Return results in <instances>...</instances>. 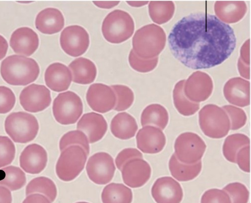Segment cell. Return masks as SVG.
Here are the masks:
<instances>
[{
  "label": "cell",
  "instance_id": "obj_1",
  "mask_svg": "<svg viewBox=\"0 0 251 203\" xmlns=\"http://www.w3.org/2000/svg\"><path fill=\"white\" fill-rule=\"evenodd\" d=\"M175 57L197 70L220 65L233 52L236 38L233 29L216 16L192 14L178 22L168 38Z\"/></svg>",
  "mask_w": 251,
  "mask_h": 203
},
{
  "label": "cell",
  "instance_id": "obj_2",
  "mask_svg": "<svg viewBox=\"0 0 251 203\" xmlns=\"http://www.w3.org/2000/svg\"><path fill=\"white\" fill-rule=\"evenodd\" d=\"M39 74V66L31 58L12 55L1 63V76L6 83L11 85L26 86L34 82Z\"/></svg>",
  "mask_w": 251,
  "mask_h": 203
},
{
  "label": "cell",
  "instance_id": "obj_3",
  "mask_svg": "<svg viewBox=\"0 0 251 203\" xmlns=\"http://www.w3.org/2000/svg\"><path fill=\"white\" fill-rule=\"evenodd\" d=\"M166 34L159 26L151 24L138 29L132 39L133 50L137 56L144 59L157 57L164 49Z\"/></svg>",
  "mask_w": 251,
  "mask_h": 203
},
{
  "label": "cell",
  "instance_id": "obj_4",
  "mask_svg": "<svg viewBox=\"0 0 251 203\" xmlns=\"http://www.w3.org/2000/svg\"><path fill=\"white\" fill-rule=\"evenodd\" d=\"M199 124L204 134L213 139L225 137L230 130V120L226 112L212 104L207 105L201 110Z\"/></svg>",
  "mask_w": 251,
  "mask_h": 203
},
{
  "label": "cell",
  "instance_id": "obj_5",
  "mask_svg": "<svg viewBox=\"0 0 251 203\" xmlns=\"http://www.w3.org/2000/svg\"><path fill=\"white\" fill-rule=\"evenodd\" d=\"M135 29L133 20L127 12L115 10L105 18L102 26L104 38L113 44H120L129 39Z\"/></svg>",
  "mask_w": 251,
  "mask_h": 203
},
{
  "label": "cell",
  "instance_id": "obj_6",
  "mask_svg": "<svg viewBox=\"0 0 251 203\" xmlns=\"http://www.w3.org/2000/svg\"><path fill=\"white\" fill-rule=\"evenodd\" d=\"M5 128L7 134L17 143L26 144L36 137L39 125L36 118L24 113H14L6 118Z\"/></svg>",
  "mask_w": 251,
  "mask_h": 203
},
{
  "label": "cell",
  "instance_id": "obj_7",
  "mask_svg": "<svg viewBox=\"0 0 251 203\" xmlns=\"http://www.w3.org/2000/svg\"><path fill=\"white\" fill-rule=\"evenodd\" d=\"M88 155L84 149L78 145H72L64 149L57 161L56 173L64 181L75 178L84 169Z\"/></svg>",
  "mask_w": 251,
  "mask_h": 203
},
{
  "label": "cell",
  "instance_id": "obj_8",
  "mask_svg": "<svg viewBox=\"0 0 251 203\" xmlns=\"http://www.w3.org/2000/svg\"><path fill=\"white\" fill-rule=\"evenodd\" d=\"M56 121L62 125L75 123L83 113V104L79 96L68 91L61 93L55 98L52 107Z\"/></svg>",
  "mask_w": 251,
  "mask_h": 203
},
{
  "label": "cell",
  "instance_id": "obj_9",
  "mask_svg": "<svg viewBox=\"0 0 251 203\" xmlns=\"http://www.w3.org/2000/svg\"><path fill=\"white\" fill-rule=\"evenodd\" d=\"M206 149L205 143L200 136L186 132L179 135L176 140L175 154L180 162L192 165L201 161Z\"/></svg>",
  "mask_w": 251,
  "mask_h": 203
},
{
  "label": "cell",
  "instance_id": "obj_10",
  "mask_svg": "<svg viewBox=\"0 0 251 203\" xmlns=\"http://www.w3.org/2000/svg\"><path fill=\"white\" fill-rule=\"evenodd\" d=\"M60 45L65 53L73 57L84 54L90 45V36L85 29L78 26L65 28L60 39Z\"/></svg>",
  "mask_w": 251,
  "mask_h": 203
},
{
  "label": "cell",
  "instance_id": "obj_11",
  "mask_svg": "<svg viewBox=\"0 0 251 203\" xmlns=\"http://www.w3.org/2000/svg\"><path fill=\"white\" fill-rule=\"evenodd\" d=\"M86 170L88 176L94 183L105 185L113 179L116 167L112 156L106 152H99L91 157Z\"/></svg>",
  "mask_w": 251,
  "mask_h": 203
},
{
  "label": "cell",
  "instance_id": "obj_12",
  "mask_svg": "<svg viewBox=\"0 0 251 203\" xmlns=\"http://www.w3.org/2000/svg\"><path fill=\"white\" fill-rule=\"evenodd\" d=\"M20 100L21 106L26 112L31 113L41 112L51 104L50 91L44 85L32 84L22 90Z\"/></svg>",
  "mask_w": 251,
  "mask_h": 203
},
{
  "label": "cell",
  "instance_id": "obj_13",
  "mask_svg": "<svg viewBox=\"0 0 251 203\" xmlns=\"http://www.w3.org/2000/svg\"><path fill=\"white\" fill-rule=\"evenodd\" d=\"M87 100L93 111L105 114L115 108L117 98L111 87L96 83L90 87L87 93Z\"/></svg>",
  "mask_w": 251,
  "mask_h": 203
},
{
  "label": "cell",
  "instance_id": "obj_14",
  "mask_svg": "<svg viewBox=\"0 0 251 203\" xmlns=\"http://www.w3.org/2000/svg\"><path fill=\"white\" fill-rule=\"evenodd\" d=\"M213 90V83L206 73L197 71L185 81L184 91L186 96L193 102L200 103L207 100Z\"/></svg>",
  "mask_w": 251,
  "mask_h": 203
},
{
  "label": "cell",
  "instance_id": "obj_15",
  "mask_svg": "<svg viewBox=\"0 0 251 203\" xmlns=\"http://www.w3.org/2000/svg\"><path fill=\"white\" fill-rule=\"evenodd\" d=\"M151 192L156 203H180L183 198V191L180 184L170 176L156 179Z\"/></svg>",
  "mask_w": 251,
  "mask_h": 203
},
{
  "label": "cell",
  "instance_id": "obj_16",
  "mask_svg": "<svg viewBox=\"0 0 251 203\" xmlns=\"http://www.w3.org/2000/svg\"><path fill=\"white\" fill-rule=\"evenodd\" d=\"M121 171L125 183L133 188L144 185L150 179L151 172L149 164L141 158L129 160L124 165Z\"/></svg>",
  "mask_w": 251,
  "mask_h": 203
},
{
  "label": "cell",
  "instance_id": "obj_17",
  "mask_svg": "<svg viewBox=\"0 0 251 203\" xmlns=\"http://www.w3.org/2000/svg\"><path fill=\"white\" fill-rule=\"evenodd\" d=\"M136 141L138 148L142 152L154 154L163 149L166 139L161 129L152 126H146L138 131Z\"/></svg>",
  "mask_w": 251,
  "mask_h": 203
},
{
  "label": "cell",
  "instance_id": "obj_18",
  "mask_svg": "<svg viewBox=\"0 0 251 203\" xmlns=\"http://www.w3.org/2000/svg\"><path fill=\"white\" fill-rule=\"evenodd\" d=\"M20 161L21 168L26 173L32 174H38L47 166V152L44 147L39 145H30L22 153Z\"/></svg>",
  "mask_w": 251,
  "mask_h": 203
},
{
  "label": "cell",
  "instance_id": "obj_19",
  "mask_svg": "<svg viewBox=\"0 0 251 203\" xmlns=\"http://www.w3.org/2000/svg\"><path fill=\"white\" fill-rule=\"evenodd\" d=\"M224 94L230 104L241 108L250 104V83L240 77L231 78L225 84Z\"/></svg>",
  "mask_w": 251,
  "mask_h": 203
},
{
  "label": "cell",
  "instance_id": "obj_20",
  "mask_svg": "<svg viewBox=\"0 0 251 203\" xmlns=\"http://www.w3.org/2000/svg\"><path fill=\"white\" fill-rule=\"evenodd\" d=\"M76 128L84 133L89 143L93 144L104 137L108 129V124L102 115L91 113L82 116L77 124Z\"/></svg>",
  "mask_w": 251,
  "mask_h": 203
},
{
  "label": "cell",
  "instance_id": "obj_21",
  "mask_svg": "<svg viewBox=\"0 0 251 203\" xmlns=\"http://www.w3.org/2000/svg\"><path fill=\"white\" fill-rule=\"evenodd\" d=\"M10 46L17 54L29 57L38 48L37 34L29 28H21L15 31L10 39Z\"/></svg>",
  "mask_w": 251,
  "mask_h": 203
},
{
  "label": "cell",
  "instance_id": "obj_22",
  "mask_svg": "<svg viewBox=\"0 0 251 203\" xmlns=\"http://www.w3.org/2000/svg\"><path fill=\"white\" fill-rule=\"evenodd\" d=\"M47 86L52 90L61 92L68 89L72 81L70 70L63 64L56 62L50 65L45 74Z\"/></svg>",
  "mask_w": 251,
  "mask_h": 203
},
{
  "label": "cell",
  "instance_id": "obj_23",
  "mask_svg": "<svg viewBox=\"0 0 251 203\" xmlns=\"http://www.w3.org/2000/svg\"><path fill=\"white\" fill-rule=\"evenodd\" d=\"M65 20L62 13L55 8H47L37 15L35 25L42 33L53 34L60 32L64 28Z\"/></svg>",
  "mask_w": 251,
  "mask_h": 203
},
{
  "label": "cell",
  "instance_id": "obj_24",
  "mask_svg": "<svg viewBox=\"0 0 251 203\" xmlns=\"http://www.w3.org/2000/svg\"><path fill=\"white\" fill-rule=\"evenodd\" d=\"M214 10L218 19L226 24H230L242 20L247 12V7L244 1H217Z\"/></svg>",
  "mask_w": 251,
  "mask_h": 203
},
{
  "label": "cell",
  "instance_id": "obj_25",
  "mask_svg": "<svg viewBox=\"0 0 251 203\" xmlns=\"http://www.w3.org/2000/svg\"><path fill=\"white\" fill-rule=\"evenodd\" d=\"M74 83L81 85L92 83L97 75L95 64L91 60L79 58L72 61L69 65Z\"/></svg>",
  "mask_w": 251,
  "mask_h": 203
},
{
  "label": "cell",
  "instance_id": "obj_26",
  "mask_svg": "<svg viewBox=\"0 0 251 203\" xmlns=\"http://www.w3.org/2000/svg\"><path fill=\"white\" fill-rule=\"evenodd\" d=\"M138 129L135 118L126 113L118 114L111 123V130L113 135L123 140L133 138Z\"/></svg>",
  "mask_w": 251,
  "mask_h": 203
},
{
  "label": "cell",
  "instance_id": "obj_27",
  "mask_svg": "<svg viewBox=\"0 0 251 203\" xmlns=\"http://www.w3.org/2000/svg\"><path fill=\"white\" fill-rule=\"evenodd\" d=\"M169 119L168 112L164 107L158 104H152L143 111L141 123L143 127L152 126L162 131L168 124Z\"/></svg>",
  "mask_w": 251,
  "mask_h": 203
},
{
  "label": "cell",
  "instance_id": "obj_28",
  "mask_svg": "<svg viewBox=\"0 0 251 203\" xmlns=\"http://www.w3.org/2000/svg\"><path fill=\"white\" fill-rule=\"evenodd\" d=\"M169 168L172 176L182 182L189 181L196 178L202 170L201 161L195 164H186L180 162L174 154L169 162Z\"/></svg>",
  "mask_w": 251,
  "mask_h": 203
},
{
  "label": "cell",
  "instance_id": "obj_29",
  "mask_svg": "<svg viewBox=\"0 0 251 203\" xmlns=\"http://www.w3.org/2000/svg\"><path fill=\"white\" fill-rule=\"evenodd\" d=\"M101 198L103 203H131V190L122 183H112L103 189Z\"/></svg>",
  "mask_w": 251,
  "mask_h": 203
},
{
  "label": "cell",
  "instance_id": "obj_30",
  "mask_svg": "<svg viewBox=\"0 0 251 203\" xmlns=\"http://www.w3.org/2000/svg\"><path fill=\"white\" fill-rule=\"evenodd\" d=\"M185 80L178 82L174 90L175 106L180 114L185 116H190L196 114L200 109V103L190 100L184 91Z\"/></svg>",
  "mask_w": 251,
  "mask_h": 203
},
{
  "label": "cell",
  "instance_id": "obj_31",
  "mask_svg": "<svg viewBox=\"0 0 251 203\" xmlns=\"http://www.w3.org/2000/svg\"><path fill=\"white\" fill-rule=\"evenodd\" d=\"M175 5L172 1H151L149 5L150 16L158 25L169 22L175 12Z\"/></svg>",
  "mask_w": 251,
  "mask_h": 203
},
{
  "label": "cell",
  "instance_id": "obj_32",
  "mask_svg": "<svg viewBox=\"0 0 251 203\" xmlns=\"http://www.w3.org/2000/svg\"><path fill=\"white\" fill-rule=\"evenodd\" d=\"M35 193L45 196L52 203L56 198L57 191L56 186L51 179L41 176L31 180L26 186L27 196Z\"/></svg>",
  "mask_w": 251,
  "mask_h": 203
},
{
  "label": "cell",
  "instance_id": "obj_33",
  "mask_svg": "<svg viewBox=\"0 0 251 203\" xmlns=\"http://www.w3.org/2000/svg\"><path fill=\"white\" fill-rule=\"evenodd\" d=\"M250 140L245 135L235 134L228 136L223 146V153L229 162L236 163V156L238 152L243 147L250 145Z\"/></svg>",
  "mask_w": 251,
  "mask_h": 203
},
{
  "label": "cell",
  "instance_id": "obj_34",
  "mask_svg": "<svg viewBox=\"0 0 251 203\" xmlns=\"http://www.w3.org/2000/svg\"><path fill=\"white\" fill-rule=\"evenodd\" d=\"M1 170L5 173L6 177L0 180V185L7 187L11 191H16L21 189L26 184L25 174L20 168L12 166Z\"/></svg>",
  "mask_w": 251,
  "mask_h": 203
},
{
  "label": "cell",
  "instance_id": "obj_35",
  "mask_svg": "<svg viewBox=\"0 0 251 203\" xmlns=\"http://www.w3.org/2000/svg\"><path fill=\"white\" fill-rule=\"evenodd\" d=\"M90 143L87 135L79 130L72 131L65 134L61 139L59 148L62 151L67 147L72 145H78L85 150L87 155L90 152Z\"/></svg>",
  "mask_w": 251,
  "mask_h": 203
},
{
  "label": "cell",
  "instance_id": "obj_36",
  "mask_svg": "<svg viewBox=\"0 0 251 203\" xmlns=\"http://www.w3.org/2000/svg\"><path fill=\"white\" fill-rule=\"evenodd\" d=\"M117 98L116 105L114 109L117 112H123L128 109L133 104L134 95L128 87L116 85L111 86Z\"/></svg>",
  "mask_w": 251,
  "mask_h": 203
},
{
  "label": "cell",
  "instance_id": "obj_37",
  "mask_svg": "<svg viewBox=\"0 0 251 203\" xmlns=\"http://www.w3.org/2000/svg\"><path fill=\"white\" fill-rule=\"evenodd\" d=\"M16 147L10 139L0 136V168L11 164L16 155Z\"/></svg>",
  "mask_w": 251,
  "mask_h": 203
},
{
  "label": "cell",
  "instance_id": "obj_38",
  "mask_svg": "<svg viewBox=\"0 0 251 203\" xmlns=\"http://www.w3.org/2000/svg\"><path fill=\"white\" fill-rule=\"evenodd\" d=\"M229 195L231 203H247L249 192L246 186L239 182L231 183L223 189Z\"/></svg>",
  "mask_w": 251,
  "mask_h": 203
},
{
  "label": "cell",
  "instance_id": "obj_39",
  "mask_svg": "<svg viewBox=\"0 0 251 203\" xmlns=\"http://www.w3.org/2000/svg\"><path fill=\"white\" fill-rule=\"evenodd\" d=\"M129 62L131 67L136 71L147 73L152 71L157 66L158 57L151 59H144L136 55L131 50L129 55Z\"/></svg>",
  "mask_w": 251,
  "mask_h": 203
},
{
  "label": "cell",
  "instance_id": "obj_40",
  "mask_svg": "<svg viewBox=\"0 0 251 203\" xmlns=\"http://www.w3.org/2000/svg\"><path fill=\"white\" fill-rule=\"evenodd\" d=\"M222 108L229 117L231 130H238L245 125L247 117L243 110L231 105L225 106Z\"/></svg>",
  "mask_w": 251,
  "mask_h": 203
},
{
  "label": "cell",
  "instance_id": "obj_41",
  "mask_svg": "<svg viewBox=\"0 0 251 203\" xmlns=\"http://www.w3.org/2000/svg\"><path fill=\"white\" fill-rule=\"evenodd\" d=\"M16 96L13 91L5 86H0V114H6L15 107Z\"/></svg>",
  "mask_w": 251,
  "mask_h": 203
},
{
  "label": "cell",
  "instance_id": "obj_42",
  "mask_svg": "<svg viewBox=\"0 0 251 203\" xmlns=\"http://www.w3.org/2000/svg\"><path fill=\"white\" fill-rule=\"evenodd\" d=\"M201 203H231L228 194L224 190L211 189L202 195Z\"/></svg>",
  "mask_w": 251,
  "mask_h": 203
},
{
  "label": "cell",
  "instance_id": "obj_43",
  "mask_svg": "<svg viewBox=\"0 0 251 203\" xmlns=\"http://www.w3.org/2000/svg\"><path fill=\"white\" fill-rule=\"evenodd\" d=\"M134 158L143 159L142 154L135 148H126L119 153L116 159V164L121 171L124 165L129 160Z\"/></svg>",
  "mask_w": 251,
  "mask_h": 203
},
{
  "label": "cell",
  "instance_id": "obj_44",
  "mask_svg": "<svg viewBox=\"0 0 251 203\" xmlns=\"http://www.w3.org/2000/svg\"><path fill=\"white\" fill-rule=\"evenodd\" d=\"M236 163L239 168L244 172H250V146L242 148L237 153Z\"/></svg>",
  "mask_w": 251,
  "mask_h": 203
},
{
  "label": "cell",
  "instance_id": "obj_45",
  "mask_svg": "<svg viewBox=\"0 0 251 203\" xmlns=\"http://www.w3.org/2000/svg\"><path fill=\"white\" fill-rule=\"evenodd\" d=\"M23 203H51V202L45 196L35 193L27 196Z\"/></svg>",
  "mask_w": 251,
  "mask_h": 203
},
{
  "label": "cell",
  "instance_id": "obj_46",
  "mask_svg": "<svg viewBox=\"0 0 251 203\" xmlns=\"http://www.w3.org/2000/svg\"><path fill=\"white\" fill-rule=\"evenodd\" d=\"M240 58L245 64L250 65V40L246 41L242 45Z\"/></svg>",
  "mask_w": 251,
  "mask_h": 203
},
{
  "label": "cell",
  "instance_id": "obj_47",
  "mask_svg": "<svg viewBox=\"0 0 251 203\" xmlns=\"http://www.w3.org/2000/svg\"><path fill=\"white\" fill-rule=\"evenodd\" d=\"M11 191L7 187L0 185V203H12Z\"/></svg>",
  "mask_w": 251,
  "mask_h": 203
},
{
  "label": "cell",
  "instance_id": "obj_48",
  "mask_svg": "<svg viewBox=\"0 0 251 203\" xmlns=\"http://www.w3.org/2000/svg\"><path fill=\"white\" fill-rule=\"evenodd\" d=\"M238 69L241 76L246 79H250V65L245 64L240 58L238 61Z\"/></svg>",
  "mask_w": 251,
  "mask_h": 203
},
{
  "label": "cell",
  "instance_id": "obj_49",
  "mask_svg": "<svg viewBox=\"0 0 251 203\" xmlns=\"http://www.w3.org/2000/svg\"><path fill=\"white\" fill-rule=\"evenodd\" d=\"M8 43L5 38L0 35V60L6 56L8 50Z\"/></svg>",
  "mask_w": 251,
  "mask_h": 203
},
{
  "label": "cell",
  "instance_id": "obj_50",
  "mask_svg": "<svg viewBox=\"0 0 251 203\" xmlns=\"http://www.w3.org/2000/svg\"><path fill=\"white\" fill-rule=\"evenodd\" d=\"M93 3L100 8L109 9L117 6L120 1H94Z\"/></svg>",
  "mask_w": 251,
  "mask_h": 203
},
{
  "label": "cell",
  "instance_id": "obj_51",
  "mask_svg": "<svg viewBox=\"0 0 251 203\" xmlns=\"http://www.w3.org/2000/svg\"><path fill=\"white\" fill-rule=\"evenodd\" d=\"M127 3L133 7H141L148 4V1H126Z\"/></svg>",
  "mask_w": 251,
  "mask_h": 203
},
{
  "label": "cell",
  "instance_id": "obj_52",
  "mask_svg": "<svg viewBox=\"0 0 251 203\" xmlns=\"http://www.w3.org/2000/svg\"><path fill=\"white\" fill-rule=\"evenodd\" d=\"M89 203L85 202H77V203Z\"/></svg>",
  "mask_w": 251,
  "mask_h": 203
}]
</instances>
